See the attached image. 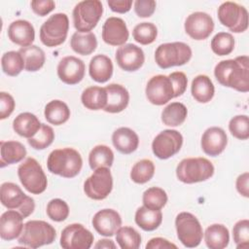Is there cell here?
I'll return each instance as SVG.
<instances>
[{
    "mask_svg": "<svg viewBox=\"0 0 249 249\" xmlns=\"http://www.w3.org/2000/svg\"><path fill=\"white\" fill-rule=\"evenodd\" d=\"M72 50L81 55H89L92 53L97 47L96 36L92 32L80 33L75 32L70 40Z\"/></svg>",
    "mask_w": 249,
    "mask_h": 249,
    "instance_id": "35",
    "label": "cell"
},
{
    "mask_svg": "<svg viewBox=\"0 0 249 249\" xmlns=\"http://www.w3.org/2000/svg\"><path fill=\"white\" fill-rule=\"evenodd\" d=\"M94 248H112V249H115L116 248V245H115V243H114V241L113 240H111V239H106V238H104V239H100V240H98L97 241V243L94 245Z\"/></svg>",
    "mask_w": 249,
    "mask_h": 249,
    "instance_id": "55",
    "label": "cell"
},
{
    "mask_svg": "<svg viewBox=\"0 0 249 249\" xmlns=\"http://www.w3.org/2000/svg\"><path fill=\"white\" fill-rule=\"evenodd\" d=\"M26 156V149L18 141H1L0 166L4 167L22 160Z\"/></svg>",
    "mask_w": 249,
    "mask_h": 249,
    "instance_id": "28",
    "label": "cell"
},
{
    "mask_svg": "<svg viewBox=\"0 0 249 249\" xmlns=\"http://www.w3.org/2000/svg\"><path fill=\"white\" fill-rule=\"evenodd\" d=\"M201 149L211 157L219 156L224 152L228 144V137L225 130L218 126L207 128L201 136Z\"/></svg>",
    "mask_w": 249,
    "mask_h": 249,
    "instance_id": "21",
    "label": "cell"
},
{
    "mask_svg": "<svg viewBox=\"0 0 249 249\" xmlns=\"http://www.w3.org/2000/svg\"><path fill=\"white\" fill-rule=\"evenodd\" d=\"M56 70L60 81L67 85H76L84 79L86 66L82 59L68 55L60 59Z\"/></svg>",
    "mask_w": 249,
    "mask_h": 249,
    "instance_id": "17",
    "label": "cell"
},
{
    "mask_svg": "<svg viewBox=\"0 0 249 249\" xmlns=\"http://www.w3.org/2000/svg\"><path fill=\"white\" fill-rule=\"evenodd\" d=\"M233 241L236 248L245 249L249 246V221L247 219L239 220L232 228Z\"/></svg>",
    "mask_w": 249,
    "mask_h": 249,
    "instance_id": "47",
    "label": "cell"
},
{
    "mask_svg": "<svg viewBox=\"0 0 249 249\" xmlns=\"http://www.w3.org/2000/svg\"><path fill=\"white\" fill-rule=\"evenodd\" d=\"M191 57L192 50L183 42L161 44L155 52V60L162 69L184 65L189 62Z\"/></svg>",
    "mask_w": 249,
    "mask_h": 249,
    "instance_id": "7",
    "label": "cell"
},
{
    "mask_svg": "<svg viewBox=\"0 0 249 249\" xmlns=\"http://www.w3.org/2000/svg\"><path fill=\"white\" fill-rule=\"evenodd\" d=\"M155 174V165L151 160L143 159L137 161L131 168L130 178L136 184H145Z\"/></svg>",
    "mask_w": 249,
    "mask_h": 249,
    "instance_id": "39",
    "label": "cell"
},
{
    "mask_svg": "<svg viewBox=\"0 0 249 249\" xmlns=\"http://www.w3.org/2000/svg\"><path fill=\"white\" fill-rule=\"evenodd\" d=\"M9 39L22 47L31 46L35 39V30L33 25L25 19H18L13 21L8 27Z\"/></svg>",
    "mask_w": 249,
    "mask_h": 249,
    "instance_id": "23",
    "label": "cell"
},
{
    "mask_svg": "<svg viewBox=\"0 0 249 249\" xmlns=\"http://www.w3.org/2000/svg\"><path fill=\"white\" fill-rule=\"evenodd\" d=\"M23 216L14 209L4 212L0 218V236L4 240L18 237L23 230Z\"/></svg>",
    "mask_w": 249,
    "mask_h": 249,
    "instance_id": "22",
    "label": "cell"
},
{
    "mask_svg": "<svg viewBox=\"0 0 249 249\" xmlns=\"http://www.w3.org/2000/svg\"><path fill=\"white\" fill-rule=\"evenodd\" d=\"M132 36L137 43L141 45H149L156 40L158 29L152 22H141L133 28Z\"/></svg>",
    "mask_w": 249,
    "mask_h": 249,
    "instance_id": "43",
    "label": "cell"
},
{
    "mask_svg": "<svg viewBox=\"0 0 249 249\" xmlns=\"http://www.w3.org/2000/svg\"><path fill=\"white\" fill-rule=\"evenodd\" d=\"M56 237L54 228L42 220H31L23 225L18 236V243L30 248H38L51 244Z\"/></svg>",
    "mask_w": 249,
    "mask_h": 249,
    "instance_id": "4",
    "label": "cell"
},
{
    "mask_svg": "<svg viewBox=\"0 0 249 249\" xmlns=\"http://www.w3.org/2000/svg\"><path fill=\"white\" fill-rule=\"evenodd\" d=\"M170 80L172 81L173 88H174V97H178L182 95L187 89V84H188V79L185 73L181 71H176L172 72L168 75Z\"/></svg>",
    "mask_w": 249,
    "mask_h": 249,
    "instance_id": "48",
    "label": "cell"
},
{
    "mask_svg": "<svg viewBox=\"0 0 249 249\" xmlns=\"http://www.w3.org/2000/svg\"><path fill=\"white\" fill-rule=\"evenodd\" d=\"M143 205L153 210H160L167 202L165 191L159 187H151L143 193Z\"/></svg>",
    "mask_w": 249,
    "mask_h": 249,
    "instance_id": "41",
    "label": "cell"
},
{
    "mask_svg": "<svg viewBox=\"0 0 249 249\" xmlns=\"http://www.w3.org/2000/svg\"><path fill=\"white\" fill-rule=\"evenodd\" d=\"M24 60V69L29 72H35L41 69L46 61L44 51L36 45L22 47L18 50Z\"/></svg>",
    "mask_w": 249,
    "mask_h": 249,
    "instance_id": "34",
    "label": "cell"
},
{
    "mask_svg": "<svg viewBox=\"0 0 249 249\" xmlns=\"http://www.w3.org/2000/svg\"><path fill=\"white\" fill-rule=\"evenodd\" d=\"M50 172L64 178L77 176L83 166L81 154L73 148L55 149L51 152L47 160Z\"/></svg>",
    "mask_w": 249,
    "mask_h": 249,
    "instance_id": "2",
    "label": "cell"
},
{
    "mask_svg": "<svg viewBox=\"0 0 249 249\" xmlns=\"http://www.w3.org/2000/svg\"><path fill=\"white\" fill-rule=\"evenodd\" d=\"M41 124H42L39 119L34 114L24 112L18 114L15 118L13 122V128L19 136L29 139L38 132Z\"/></svg>",
    "mask_w": 249,
    "mask_h": 249,
    "instance_id": "27",
    "label": "cell"
},
{
    "mask_svg": "<svg viewBox=\"0 0 249 249\" xmlns=\"http://www.w3.org/2000/svg\"><path fill=\"white\" fill-rule=\"evenodd\" d=\"M47 122L54 125H60L66 123L70 118V109L67 104L61 100L54 99L45 106L44 111Z\"/></svg>",
    "mask_w": 249,
    "mask_h": 249,
    "instance_id": "33",
    "label": "cell"
},
{
    "mask_svg": "<svg viewBox=\"0 0 249 249\" xmlns=\"http://www.w3.org/2000/svg\"><path fill=\"white\" fill-rule=\"evenodd\" d=\"M69 30V19L66 14L56 13L51 16L40 28V40L49 47H57L67 38Z\"/></svg>",
    "mask_w": 249,
    "mask_h": 249,
    "instance_id": "9",
    "label": "cell"
},
{
    "mask_svg": "<svg viewBox=\"0 0 249 249\" xmlns=\"http://www.w3.org/2000/svg\"><path fill=\"white\" fill-rule=\"evenodd\" d=\"M1 66L6 75L16 77L23 70L24 60L18 51H10L2 55Z\"/></svg>",
    "mask_w": 249,
    "mask_h": 249,
    "instance_id": "38",
    "label": "cell"
},
{
    "mask_svg": "<svg viewBox=\"0 0 249 249\" xmlns=\"http://www.w3.org/2000/svg\"><path fill=\"white\" fill-rule=\"evenodd\" d=\"M81 101L87 109H104L107 104V91L105 88L96 86L89 87L82 92Z\"/></svg>",
    "mask_w": 249,
    "mask_h": 249,
    "instance_id": "32",
    "label": "cell"
},
{
    "mask_svg": "<svg viewBox=\"0 0 249 249\" xmlns=\"http://www.w3.org/2000/svg\"><path fill=\"white\" fill-rule=\"evenodd\" d=\"M217 81L224 87L231 88L237 91L249 90V58L240 55L234 59H226L217 63L214 68Z\"/></svg>",
    "mask_w": 249,
    "mask_h": 249,
    "instance_id": "1",
    "label": "cell"
},
{
    "mask_svg": "<svg viewBox=\"0 0 249 249\" xmlns=\"http://www.w3.org/2000/svg\"><path fill=\"white\" fill-rule=\"evenodd\" d=\"M145 93L147 99L154 105H163L174 98V88L168 76L156 75L147 83Z\"/></svg>",
    "mask_w": 249,
    "mask_h": 249,
    "instance_id": "15",
    "label": "cell"
},
{
    "mask_svg": "<svg viewBox=\"0 0 249 249\" xmlns=\"http://www.w3.org/2000/svg\"><path fill=\"white\" fill-rule=\"evenodd\" d=\"M229 129L231 135L240 140L249 138V119L246 115H237L231 119Z\"/></svg>",
    "mask_w": 249,
    "mask_h": 249,
    "instance_id": "45",
    "label": "cell"
},
{
    "mask_svg": "<svg viewBox=\"0 0 249 249\" xmlns=\"http://www.w3.org/2000/svg\"><path fill=\"white\" fill-rule=\"evenodd\" d=\"M18 175L24 189L30 194L40 195L47 189V176L41 164L34 158H27L19 164Z\"/></svg>",
    "mask_w": 249,
    "mask_h": 249,
    "instance_id": "6",
    "label": "cell"
},
{
    "mask_svg": "<svg viewBox=\"0 0 249 249\" xmlns=\"http://www.w3.org/2000/svg\"><path fill=\"white\" fill-rule=\"evenodd\" d=\"M235 186H236L237 192L241 196L248 197L249 196V173L244 172L240 174L236 179Z\"/></svg>",
    "mask_w": 249,
    "mask_h": 249,
    "instance_id": "53",
    "label": "cell"
},
{
    "mask_svg": "<svg viewBox=\"0 0 249 249\" xmlns=\"http://www.w3.org/2000/svg\"><path fill=\"white\" fill-rule=\"evenodd\" d=\"M103 14V6L99 0L79 2L73 9V23L77 32L89 33L98 23Z\"/></svg>",
    "mask_w": 249,
    "mask_h": 249,
    "instance_id": "5",
    "label": "cell"
},
{
    "mask_svg": "<svg viewBox=\"0 0 249 249\" xmlns=\"http://www.w3.org/2000/svg\"><path fill=\"white\" fill-rule=\"evenodd\" d=\"M203 235L205 244L210 249H224L229 245V230L222 224L210 225Z\"/></svg>",
    "mask_w": 249,
    "mask_h": 249,
    "instance_id": "29",
    "label": "cell"
},
{
    "mask_svg": "<svg viewBox=\"0 0 249 249\" xmlns=\"http://www.w3.org/2000/svg\"><path fill=\"white\" fill-rule=\"evenodd\" d=\"M94 236L82 224H71L65 227L60 235V246L64 249H89Z\"/></svg>",
    "mask_w": 249,
    "mask_h": 249,
    "instance_id": "14",
    "label": "cell"
},
{
    "mask_svg": "<svg viewBox=\"0 0 249 249\" xmlns=\"http://www.w3.org/2000/svg\"><path fill=\"white\" fill-rule=\"evenodd\" d=\"M211 49L217 55L230 54L234 49V38L229 32H219L211 40Z\"/></svg>",
    "mask_w": 249,
    "mask_h": 249,
    "instance_id": "42",
    "label": "cell"
},
{
    "mask_svg": "<svg viewBox=\"0 0 249 249\" xmlns=\"http://www.w3.org/2000/svg\"><path fill=\"white\" fill-rule=\"evenodd\" d=\"M156 6L154 0H137L134 2V11L139 18H149L154 14Z\"/></svg>",
    "mask_w": 249,
    "mask_h": 249,
    "instance_id": "49",
    "label": "cell"
},
{
    "mask_svg": "<svg viewBox=\"0 0 249 249\" xmlns=\"http://www.w3.org/2000/svg\"><path fill=\"white\" fill-rule=\"evenodd\" d=\"M114 161V153L106 145H97L89 155V167L94 170L99 167H111Z\"/></svg>",
    "mask_w": 249,
    "mask_h": 249,
    "instance_id": "37",
    "label": "cell"
},
{
    "mask_svg": "<svg viewBox=\"0 0 249 249\" xmlns=\"http://www.w3.org/2000/svg\"><path fill=\"white\" fill-rule=\"evenodd\" d=\"M112 142L120 153L128 155L138 148L139 137L137 133L129 127H119L112 134Z\"/></svg>",
    "mask_w": 249,
    "mask_h": 249,
    "instance_id": "25",
    "label": "cell"
},
{
    "mask_svg": "<svg viewBox=\"0 0 249 249\" xmlns=\"http://www.w3.org/2000/svg\"><path fill=\"white\" fill-rule=\"evenodd\" d=\"M183 145L182 134L175 129H164L152 143L154 155L160 160H167L177 154Z\"/></svg>",
    "mask_w": 249,
    "mask_h": 249,
    "instance_id": "13",
    "label": "cell"
},
{
    "mask_svg": "<svg viewBox=\"0 0 249 249\" xmlns=\"http://www.w3.org/2000/svg\"><path fill=\"white\" fill-rule=\"evenodd\" d=\"M107 4L113 12L119 13V14H124L131 9L132 1L131 0H109Z\"/></svg>",
    "mask_w": 249,
    "mask_h": 249,
    "instance_id": "52",
    "label": "cell"
},
{
    "mask_svg": "<svg viewBox=\"0 0 249 249\" xmlns=\"http://www.w3.org/2000/svg\"><path fill=\"white\" fill-rule=\"evenodd\" d=\"M14 97L5 91L0 92V119L4 120L8 118L15 109Z\"/></svg>",
    "mask_w": 249,
    "mask_h": 249,
    "instance_id": "50",
    "label": "cell"
},
{
    "mask_svg": "<svg viewBox=\"0 0 249 249\" xmlns=\"http://www.w3.org/2000/svg\"><path fill=\"white\" fill-rule=\"evenodd\" d=\"M0 198L6 208L18 211L23 218H27L35 209L34 199L26 196L20 187L12 182H5L1 185Z\"/></svg>",
    "mask_w": 249,
    "mask_h": 249,
    "instance_id": "8",
    "label": "cell"
},
{
    "mask_svg": "<svg viewBox=\"0 0 249 249\" xmlns=\"http://www.w3.org/2000/svg\"><path fill=\"white\" fill-rule=\"evenodd\" d=\"M217 14L220 22L231 32L241 33L248 28V12L237 3L231 1L222 3Z\"/></svg>",
    "mask_w": 249,
    "mask_h": 249,
    "instance_id": "11",
    "label": "cell"
},
{
    "mask_svg": "<svg viewBox=\"0 0 249 249\" xmlns=\"http://www.w3.org/2000/svg\"><path fill=\"white\" fill-rule=\"evenodd\" d=\"M166 248H177V246L165 238L154 237L146 244V249H166Z\"/></svg>",
    "mask_w": 249,
    "mask_h": 249,
    "instance_id": "54",
    "label": "cell"
},
{
    "mask_svg": "<svg viewBox=\"0 0 249 249\" xmlns=\"http://www.w3.org/2000/svg\"><path fill=\"white\" fill-rule=\"evenodd\" d=\"M214 174L212 162L205 158H187L176 167V176L185 184L206 181Z\"/></svg>",
    "mask_w": 249,
    "mask_h": 249,
    "instance_id": "3",
    "label": "cell"
},
{
    "mask_svg": "<svg viewBox=\"0 0 249 249\" xmlns=\"http://www.w3.org/2000/svg\"><path fill=\"white\" fill-rule=\"evenodd\" d=\"M89 73L91 79L97 83L109 81L113 75V62L105 54L94 55L89 62Z\"/></svg>",
    "mask_w": 249,
    "mask_h": 249,
    "instance_id": "26",
    "label": "cell"
},
{
    "mask_svg": "<svg viewBox=\"0 0 249 249\" xmlns=\"http://www.w3.org/2000/svg\"><path fill=\"white\" fill-rule=\"evenodd\" d=\"M186 33L195 40H205L214 30V21L211 16L204 12H195L185 20Z\"/></svg>",
    "mask_w": 249,
    "mask_h": 249,
    "instance_id": "16",
    "label": "cell"
},
{
    "mask_svg": "<svg viewBox=\"0 0 249 249\" xmlns=\"http://www.w3.org/2000/svg\"><path fill=\"white\" fill-rule=\"evenodd\" d=\"M187 116L188 110L183 103L172 102L163 108L161 122L168 126H178L185 122Z\"/></svg>",
    "mask_w": 249,
    "mask_h": 249,
    "instance_id": "36",
    "label": "cell"
},
{
    "mask_svg": "<svg viewBox=\"0 0 249 249\" xmlns=\"http://www.w3.org/2000/svg\"><path fill=\"white\" fill-rule=\"evenodd\" d=\"M116 241L122 249H137L141 244V235L131 227H121L116 232Z\"/></svg>",
    "mask_w": 249,
    "mask_h": 249,
    "instance_id": "40",
    "label": "cell"
},
{
    "mask_svg": "<svg viewBox=\"0 0 249 249\" xmlns=\"http://www.w3.org/2000/svg\"><path fill=\"white\" fill-rule=\"evenodd\" d=\"M54 140L53 129L46 124H42L38 132L27 140L28 144L35 150H44L49 147Z\"/></svg>",
    "mask_w": 249,
    "mask_h": 249,
    "instance_id": "44",
    "label": "cell"
},
{
    "mask_svg": "<svg viewBox=\"0 0 249 249\" xmlns=\"http://www.w3.org/2000/svg\"><path fill=\"white\" fill-rule=\"evenodd\" d=\"M113 189V177L109 167H99L85 181L84 192L91 199H105Z\"/></svg>",
    "mask_w": 249,
    "mask_h": 249,
    "instance_id": "12",
    "label": "cell"
},
{
    "mask_svg": "<svg viewBox=\"0 0 249 249\" xmlns=\"http://www.w3.org/2000/svg\"><path fill=\"white\" fill-rule=\"evenodd\" d=\"M46 211L48 217L54 222H62L69 216L68 204L60 198H53L50 200Z\"/></svg>",
    "mask_w": 249,
    "mask_h": 249,
    "instance_id": "46",
    "label": "cell"
},
{
    "mask_svg": "<svg viewBox=\"0 0 249 249\" xmlns=\"http://www.w3.org/2000/svg\"><path fill=\"white\" fill-rule=\"evenodd\" d=\"M91 223L99 234L112 236L121 228L122 218L116 210L105 208L94 214Z\"/></svg>",
    "mask_w": 249,
    "mask_h": 249,
    "instance_id": "20",
    "label": "cell"
},
{
    "mask_svg": "<svg viewBox=\"0 0 249 249\" xmlns=\"http://www.w3.org/2000/svg\"><path fill=\"white\" fill-rule=\"evenodd\" d=\"M134 220L137 226L143 231H152L160 226L162 213L160 210H153L143 205L136 210Z\"/></svg>",
    "mask_w": 249,
    "mask_h": 249,
    "instance_id": "31",
    "label": "cell"
},
{
    "mask_svg": "<svg viewBox=\"0 0 249 249\" xmlns=\"http://www.w3.org/2000/svg\"><path fill=\"white\" fill-rule=\"evenodd\" d=\"M129 36L124 19L117 17L108 18L102 26V39L111 46H123Z\"/></svg>",
    "mask_w": 249,
    "mask_h": 249,
    "instance_id": "19",
    "label": "cell"
},
{
    "mask_svg": "<svg viewBox=\"0 0 249 249\" xmlns=\"http://www.w3.org/2000/svg\"><path fill=\"white\" fill-rule=\"evenodd\" d=\"M107 91V104L103 109L107 113H120L124 111L129 102L127 89L119 84H110L105 87Z\"/></svg>",
    "mask_w": 249,
    "mask_h": 249,
    "instance_id": "24",
    "label": "cell"
},
{
    "mask_svg": "<svg viewBox=\"0 0 249 249\" xmlns=\"http://www.w3.org/2000/svg\"><path fill=\"white\" fill-rule=\"evenodd\" d=\"M175 227L177 237L188 248L200 244L203 236L202 227L197 218L189 212H181L176 216Z\"/></svg>",
    "mask_w": 249,
    "mask_h": 249,
    "instance_id": "10",
    "label": "cell"
},
{
    "mask_svg": "<svg viewBox=\"0 0 249 249\" xmlns=\"http://www.w3.org/2000/svg\"><path fill=\"white\" fill-rule=\"evenodd\" d=\"M116 61L123 70L133 72L142 67L145 54L140 47L134 44H124L117 50Z\"/></svg>",
    "mask_w": 249,
    "mask_h": 249,
    "instance_id": "18",
    "label": "cell"
},
{
    "mask_svg": "<svg viewBox=\"0 0 249 249\" xmlns=\"http://www.w3.org/2000/svg\"><path fill=\"white\" fill-rule=\"evenodd\" d=\"M30 6L36 15L44 17L54 9L55 3L53 0H33L31 1Z\"/></svg>",
    "mask_w": 249,
    "mask_h": 249,
    "instance_id": "51",
    "label": "cell"
},
{
    "mask_svg": "<svg viewBox=\"0 0 249 249\" xmlns=\"http://www.w3.org/2000/svg\"><path fill=\"white\" fill-rule=\"evenodd\" d=\"M191 92L199 103L209 102L215 93V88L211 79L206 75H197L192 81Z\"/></svg>",
    "mask_w": 249,
    "mask_h": 249,
    "instance_id": "30",
    "label": "cell"
}]
</instances>
